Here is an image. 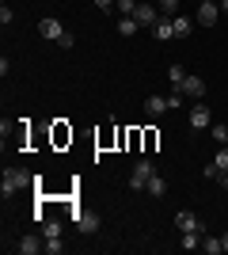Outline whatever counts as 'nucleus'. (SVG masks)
Returning <instances> with one entry per match:
<instances>
[{"mask_svg": "<svg viewBox=\"0 0 228 255\" xmlns=\"http://www.w3.org/2000/svg\"><path fill=\"white\" fill-rule=\"evenodd\" d=\"M217 15H221V4H217V0H198V23H202V27H213Z\"/></svg>", "mask_w": 228, "mask_h": 255, "instance_id": "20e7f679", "label": "nucleus"}, {"mask_svg": "<svg viewBox=\"0 0 228 255\" xmlns=\"http://www.w3.org/2000/svg\"><path fill=\"white\" fill-rule=\"evenodd\" d=\"M38 34H42V38H50V42H57V38L65 34V27H61L57 19H38Z\"/></svg>", "mask_w": 228, "mask_h": 255, "instance_id": "9d476101", "label": "nucleus"}, {"mask_svg": "<svg viewBox=\"0 0 228 255\" xmlns=\"http://www.w3.org/2000/svg\"><path fill=\"white\" fill-rule=\"evenodd\" d=\"M209 133H213V141H217V145H228V126H225V122H213V126H209Z\"/></svg>", "mask_w": 228, "mask_h": 255, "instance_id": "6ab92c4d", "label": "nucleus"}, {"mask_svg": "<svg viewBox=\"0 0 228 255\" xmlns=\"http://www.w3.org/2000/svg\"><path fill=\"white\" fill-rule=\"evenodd\" d=\"M149 31H152V38H156V42H167V38H175V27H171V19H167V15H160V19L152 23Z\"/></svg>", "mask_w": 228, "mask_h": 255, "instance_id": "0eeeda50", "label": "nucleus"}, {"mask_svg": "<svg viewBox=\"0 0 228 255\" xmlns=\"http://www.w3.org/2000/svg\"><path fill=\"white\" fill-rule=\"evenodd\" d=\"M202 236H206V233H183V240H179V244H183L186 252H194V248H202Z\"/></svg>", "mask_w": 228, "mask_h": 255, "instance_id": "a211bd4d", "label": "nucleus"}, {"mask_svg": "<svg viewBox=\"0 0 228 255\" xmlns=\"http://www.w3.org/2000/svg\"><path fill=\"white\" fill-rule=\"evenodd\" d=\"M160 15H167V19L179 15V0H160Z\"/></svg>", "mask_w": 228, "mask_h": 255, "instance_id": "412c9836", "label": "nucleus"}, {"mask_svg": "<svg viewBox=\"0 0 228 255\" xmlns=\"http://www.w3.org/2000/svg\"><path fill=\"white\" fill-rule=\"evenodd\" d=\"M206 126H213V115H209V107L198 103L194 111H190V129H206Z\"/></svg>", "mask_w": 228, "mask_h": 255, "instance_id": "6e6552de", "label": "nucleus"}, {"mask_svg": "<svg viewBox=\"0 0 228 255\" xmlns=\"http://www.w3.org/2000/svg\"><path fill=\"white\" fill-rule=\"evenodd\" d=\"M171 27H175V38H190V19L186 15H171Z\"/></svg>", "mask_w": 228, "mask_h": 255, "instance_id": "2eb2a0df", "label": "nucleus"}, {"mask_svg": "<svg viewBox=\"0 0 228 255\" xmlns=\"http://www.w3.org/2000/svg\"><path fill=\"white\" fill-rule=\"evenodd\" d=\"M202 252L221 255V252H225V240H221V236H202Z\"/></svg>", "mask_w": 228, "mask_h": 255, "instance_id": "dca6fc26", "label": "nucleus"}, {"mask_svg": "<svg viewBox=\"0 0 228 255\" xmlns=\"http://www.w3.org/2000/svg\"><path fill=\"white\" fill-rule=\"evenodd\" d=\"M95 4H99V11H107V8H114L118 0H95Z\"/></svg>", "mask_w": 228, "mask_h": 255, "instance_id": "bb28decb", "label": "nucleus"}, {"mask_svg": "<svg viewBox=\"0 0 228 255\" xmlns=\"http://www.w3.org/2000/svg\"><path fill=\"white\" fill-rule=\"evenodd\" d=\"M213 164H217V171H228V149H225V145H221V152H217Z\"/></svg>", "mask_w": 228, "mask_h": 255, "instance_id": "b1692460", "label": "nucleus"}, {"mask_svg": "<svg viewBox=\"0 0 228 255\" xmlns=\"http://www.w3.org/2000/svg\"><path fill=\"white\" fill-rule=\"evenodd\" d=\"M217 4H221V11H228V0H217Z\"/></svg>", "mask_w": 228, "mask_h": 255, "instance_id": "c85d7f7f", "label": "nucleus"}, {"mask_svg": "<svg viewBox=\"0 0 228 255\" xmlns=\"http://www.w3.org/2000/svg\"><path fill=\"white\" fill-rule=\"evenodd\" d=\"M46 252H50V255H61V252H65L61 236H50V240H46Z\"/></svg>", "mask_w": 228, "mask_h": 255, "instance_id": "5701e85b", "label": "nucleus"}, {"mask_svg": "<svg viewBox=\"0 0 228 255\" xmlns=\"http://www.w3.org/2000/svg\"><path fill=\"white\" fill-rule=\"evenodd\" d=\"M145 191H149L152 198H163V194H167V183H163V175H160V171H156V175L149 179V187H145Z\"/></svg>", "mask_w": 228, "mask_h": 255, "instance_id": "ddd939ff", "label": "nucleus"}, {"mask_svg": "<svg viewBox=\"0 0 228 255\" xmlns=\"http://www.w3.org/2000/svg\"><path fill=\"white\" fill-rule=\"evenodd\" d=\"M50 236H61V221L57 217H46L42 221V240H50Z\"/></svg>", "mask_w": 228, "mask_h": 255, "instance_id": "f3484780", "label": "nucleus"}, {"mask_svg": "<svg viewBox=\"0 0 228 255\" xmlns=\"http://www.w3.org/2000/svg\"><path fill=\"white\" fill-rule=\"evenodd\" d=\"M27 183H34V175H27L23 168H4V183H0V194L11 198V194H19Z\"/></svg>", "mask_w": 228, "mask_h": 255, "instance_id": "f257e3e1", "label": "nucleus"}, {"mask_svg": "<svg viewBox=\"0 0 228 255\" xmlns=\"http://www.w3.org/2000/svg\"><path fill=\"white\" fill-rule=\"evenodd\" d=\"M152 175H156V168H152V160H149V156H141L137 164H133V171H130V191H145Z\"/></svg>", "mask_w": 228, "mask_h": 255, "instance_id": "f03ea898", "label": "nucleus"}, {"mask_svg": "<svg viewBox=\"0 0 228 255\" xmlns=\"http://www.w3.org/2000/svg\"><path fill=\"white\" fill-rule=\"evenodd\" d=\"M57 46H61V50H73V46H76V38H73V34H61V38H57Z\"/></svg>", "mask_w": 228, "mask_h": 255, "instance_id": "393cba45", "label": "nucleus"}, {"mask_svg": "<svg viewBox=\"0 0 228 255\" xmlns=\"http://www.w3.org/2000/svg\"><path fill=\"white\" fill-rule=\"evenodd\" d=\"M137 31H141V23L133 19V15H122V19H118V34H126V38H133V34H137Z\"/></svg>", "mask_w": 228, "mask_h": 255, "instance_id": "4468645a", "label": "nucleus"}, {"mask_svg": "<svg viewBox=\"0 0 228 255\" xmlns=\"http://www.w3.org/2000/svg\"><path fill=\"white\" fill-rule=\"evenodd\" d=\"M179 92H183V96H190V99H202V96H206V80H202V76H194V73H186L183 84H179Z\"/></svg>", "mask_w": 228, "mask_h": 255, "instance_id": "39448f33", "label": "nucleus"}, {"mask_svg": "<svg viewBox=\"0 0 228 255\" xmlns=\"http://www.w3.org/2000/svg\"><path fill=\"white\" fill-rule=\"evenodd\" d=\"M76 229H80V233H95L99 229V213H76Z\"/></svg>", "mask_w": 228, "mask_h": 255, "instance_id": "f8f14e48", "label": "nucleus"}, {"mask_svg": "<svg viewBox=\"0 0 228 255\" xmlns=\"http://www.w3.org/2000/svg\"><path fill=\"white\" fill-rule=\"evenodd\" d=\"M221 187H228V171H221Z\"/></svg>", "mask_w": 228, "mask_h": 255, "instance_id": "cd10ccee", "label": "nucleus"}, {"mask_svg": "<svg viewBox=\"0 0 228 255\" xmlns=\"http://www.w3.org/2000/svg\"><path fill=\"white\" fill-rule=\"evenodd\" d=\"M133 19L141 23V27H152V23L160 19V11L152 8V4H145V0H141V4H137V11H133Z\"/></svg>", "mask_w": 228, "mask_h": 255, "instance_id": "1a4fd4ad", "label": "nucleus"}, {"mask_svg": "<svg viewBox=\"0 0 228 255\" xmlns=\"http://www.w3.org/2000/svg\"><path fill=\"white\" fill-rule=\"evenodd\" d=\"M11 19H15V15H11V8H8V4H4V8H0V23H4V27H8Z\"/></svg>", "mask_w": 228, "mask_h": 255, "instance_id": "a878e982", "label": "nucleus"}, {"mask_svg": "<svg viewBox=\"0 0 228 255\" xmlns=\"http://www.w3.org/2000/svg\"><path fill=\"white\" fill-rule=\"evenodd\" d=\"M137 4H141V0H118L114 8H118L122 15H133V11H137Z\"/></svg>", "mask_w": 228, "mask_h": 255, "instance_id": "4be33fe9", "label": "nucleus"}, {"mask_svg": "<svg viewBox=\"0 0 228 255\" xmlns=\"http://www.w3.org/2000/svg\"><path fill=\"white\" fill-rule=\"evenodd\" d=\"M163 111H171V107H167V96H149L145 99V115L149 118H160Z\"/></svg>", "mask_w": 228, "mask_h": 255, "instance_id": "9b49d317", "label": "nucleus"}, {"mask_svg": "<svg viewBox=\"0 0 228 255\" xmlns=\"http://www.w3.org/2000/svg\"><path fill=\"white\" fill-rule=\"evenodd\" d=\"M221 240H225V252H228V233H225V236H221Z\"/></svg>", "mask_w": 228, "mask_h": 255, "instance_id": "c756f323", "label": "nucleus"}, {"mask_svg": "<svg viewBox=\"0 0 228 255\" xmlns=\"http://www.w3.org/2000/svg\"><path fill=\"white\" fill-rule=\"evenodd\" d=\"M15 252H19V255H38V252H46V240H38L34 233H27L19 244H15Z\"/></svg>", "mask_w": 228, "mask_h": 255, "instance_id": "423d86ee", "label": "nucleus"}, {"mask_svg": "<svg viewBox=\"0 0 228 255\" xmlns=\"http://www.w3.org/2000/svg\"><path fill=\"white\" fill-rule=\"evenodd\" d=\"M175 229H179V233H206V221L190 210H179L175 213Z\"/></svg>", "mask_w": 228, "mask_h": 255, "instance_id": "7ed1b4c3", "label": "nucleus"}, {"mask_svg": "<svg viewBox=\"0 0 228 255\" xmlns=\"http://www.w3.org/2000/svg\"><path fill=\"white\" fill-rule=\"evenodd\" d=\"M183 76H186V69H183L179 61H175L171 69H167V80H171V88H179V84H183Z\"/></svg>", "mask_w": 228, "mask_h": 255, "instance_id": "aec40b11", "label": "nucleus"}]
</instances>
